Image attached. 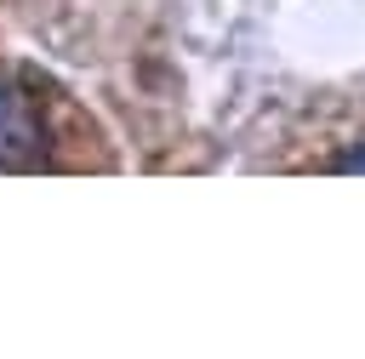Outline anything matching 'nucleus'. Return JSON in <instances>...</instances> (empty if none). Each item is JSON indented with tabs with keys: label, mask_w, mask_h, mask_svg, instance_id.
<instances>
[{
	"label": "nucleus",
	"mask_w": 365,
	"mask_h": 359,
	"mask_svg": "<svg viewBox=\"0 0 365 359\" xmlns=\"http://www.w3.org/2000/svg\"><path fill=\"white\" fill-rule=\"evenodd\" d=\"M40 114H34V97L17 85V80H0V165H23L40 154Z\"/></svg>",
	"instance_id": "f257e3e1"
},
{
	"label": "nucleus",
	"mask_w": 365,
	"mask_h": 359,
	"mask_svg": "<svg viewBox=\"0 0 365 359\" xmlns=\"http://www.w3.org/2000/svg\"><path fill=\"white\" fill-rule=\"evenodd\" d=\"M336 171H342V177H354V171H365V148H354V154H342V160H336Z\"/></svg>",
	"instance_id": "f03ea898"
}]
</instances>
